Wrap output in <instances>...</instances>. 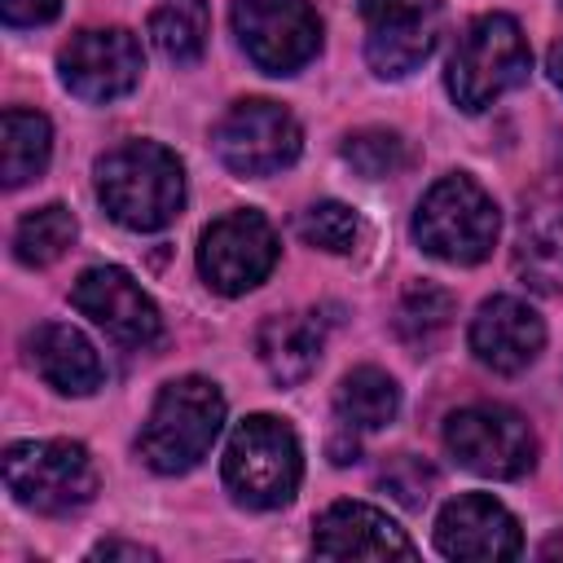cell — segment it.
Here are the masks:
<instances>
[{
  "label": "cell",
  "mask_w": 563,
  "mask_h": 563,
  "mask_svg": "<svg viewBox=\"0 0 563 563\" xmlns=\"http://www.w3.org/2000/svg\"><path fill=\"white\" fill-rule=\"evenodd\" d=\"M97 198L123 229H167L185 207V167L158 141H128L97 163Z\"/></svg>",
  "instance_id": "obj_1"
},
{
  "label": "cell",
  "mask_w": 563,
  "mask_h": 563,
  "mask_svg": "<svg viewBox=\"0 0 563 563\" xmlns=\"http://www.w3.org/2000/svg\"><path fill=\"white\" fill-rule=\"evenodd\" d=\"M501 216L497 202L471 180V176H444L435 180L418 211H413V238L427 255L444 264H479L493 255Z\"/></svg>",
  "instance_id": "obj_2"
},
{
  "label": "cell",
  "mask_w": 563,
  "mask_h": 563,
  "mask_svg": "<svg viewBox=\"0 0 563 563\" xmlns=\"http://www.w3.org/2000/svg\"><path fill=\"white\" fill-rule=\"evenodd\" d=\"M220 422H224L220 387L207 378H194V374L176 378L158 391V400L141 427V457L163 475L189 471L220 435Z\"/></svg>",
  "instance_id": "obj_3"
},
{
  "label": "cell",
  "mask_w": 563,
  "mask_h": 563,
  "mask_svg": "<svg viewBox=\"0 0 563 563\" xmlns=\"http://www.w3.org/2000/svg\"><path fill=\"white\" fill-rule=\"evenodd\" d=\"M299 475H303L299 440L282 418L255 413L233 427L224 449V484L242 506L251 510L286 506L299 488Z\"/></svg>",
  "instance_id": "obj_4"
},
{
  "label": "cell",
  "mask_w": 563,
  "mask_h": 563,
  "mask_svg": "<svg viewBox=\"0 0 563 563\" xmlns=\"http://www.w3.org/2000/svg\"><path fill=\"white\" fill-rule=\"evenodd\" d=\"M528 66H532V53H528L519 22L506 13H484L462 31V40L453 48L449 92L462 110L475 114V110L493 106L501 92L519 88L528 79Z\"/></svg>",
  "instance_id": "obj_5"
},
{
  "label": "cell",
  "mask_w": 563,
  "mask_h": 563,
  "mask_svg": "<svg viewBox=\"0 0 563 563\" xmlns=\"http://www.w3.org/2000/svg\"><path fill=\"white\" fill-rule=\"evenodd\" d=\"M4 484L26 510L70 515L92 501L97 466L75 440H22L4 453Z\"/></svg>",
  "instance_id": "obj_6"
},
{
  "label": "cell",
  "mask_w": 563,
  "mask_h": 563,
  "mask_svg": "<svg viewBox=\"0 0 563 563\" xmlns=\"http://www.w3.org/2000/svg\"><path fill=\"white\" fill-rule=\"evenodd\" d=\"M444 444L466 471L488 479H519L537 462L532 427L506 405H466L449 413Z\"/></svg>",
  "instance_id": "obj_7"
},
{
  "label": "cell",
  "mask_w": 563,
  "mask_h": 563,
  "mask_svg": "<svg viewBox=\"0 0 563 563\" xmlns=\"http://www.w3.org/2000/svg\"><path fill=\"white\" fill-rule=\"evenodd\" d=\"M233 31L268 75H295L321 48V18L308 0H233Z\"/></svg>",
  "instance_id": "obj_8"
},
{
  "label": "cell",
  "mask_w": 563,
  "mask_h": 563,
  "mask_svg": "<svg viewBox=\"0 0 563 563\" xmlns=\"http://www.w3.org/2000/svg\"><path fill=\"white\" fill-rule=\"evenodd\" d=\"M299 123L277 101H238L216 128V154L238 176H273L299 158Z\"/></svg>",
  "instance_id": "obj_9"
},
{
  "label": "cell",
  "mask_w": 563,
  "mask_h": 563,
  "mask_svg": "<svg viewBox=\"0 0 563 563\" xmlns=\"http://www.w3.org/2000/svg\"><path fill=\"white\" fill-rule=\"evenodd\" d=\"M277 264V233L260 211H229L220 216L198 246V268L211 290L246 295L255 290Z\"/></svg>",
  "instance_id": "obj_10"
},
{
  "label": "cell",
  "mask_w": 563,
  "mask_h": 563,
  "mask_svg": "<svg viewBox=\"0 0 563 563\" xmlns=\"http://www.w3.org/2000/svg\"><path fill=\"white\" fill-rule=\"evenodd\" d=\"M361 18H365V57L374 75L400 79L431 57L444 9L440 0H361Z\"/></svg>",
  "instance_id": "obj_11"
},
{
  "label": "cell",
  "mask_w": 563,
  "mask_h": 563,
  "mask_svg": "<svg viewBox=\"0 0 563 563\" xmlns=\"http://www.w3.org/2000/svg\"><path fill=\"white\" fill-rule=\"evenodd\" d=\"M141 44L132 31L123 26H92L70 35V44L57 57L62 84L79 97V101H97L110 106L119 97H128L141 84Z\"/></svg>",
  "instance_id": "obj_12"
},
{
  "label": "cell",
  "mask_w": 563,
  "mask_h": 563,
  "mask_svg": "<svg viewBox=\"0 0 563 563\" xmlns=\"http://www.w3.org/2000/svg\"><path fill=\"white\" fill-rule=\"evenodd\" d=\"M70 303L84 317H92L110 339H119L128 347H145V343H154L163 334L154 299L132 282V273H123L114 264L84 268L79 282L70 286Z\"/></svg>",
  "instance_id": "obj_13"
},
{
  "label": "cell",
  "mask_w": 563,
  "mask_h": 563,
  "mask_svg": "<svg viewBox=\"0 0 563 563\" xmlns=\"http://www.w3.org/2000/svg\"><path fill=\"white\" fill-rule=\"evenodd\" d=\"M435 545L449 559H515L523 550L515 515L488 493L453 497L435 519Z\"/></svg>",
  "instance_id": "obj_14"
},
{
  "label": "cell",
  "mask_w": 563,
  "mask_h": 563,
  "mask_svg": "<svg viewBox=\"0 0 563 563\" xmlns=\"http://www.w3.org/2000/svg\"><path fill=\"white\" fill-rule=\"evenodd\" d=\"M545 347V325L541 317L515 299V295H493L479 303L471 321V352L497 369V374H519L528 369Z\"/></svg>",
  "instance_id": "obj_15"
},
{
  "label": "cell",
  "mask_w": 563,
  "mask_h": 563,
  "mask_svg": "<svg viewBox=\"0 0 563 563\" xmlns=\"http://www.w3.org/2000/svg\"><path fill=\"white\" fill-rule=\"evenodd\" d=\"M312 550L325 559H387V554H413V541L383 510L361 501H334L317 519Z\"/></svg>",
  "instance_id": "obj_16"
},
{
  "label": "cell",
  "mask_w": 563,
  "mask_h": 563,
  "mask_svg": "<svg viewBox=\"0 0 563 563\" xmlns=\"http://www.w3.org/2000/svg\"><path fill=\"white\" fill-rule=\"evenodd\" d=\"M26 352H31V365L40 369V378L62 396H92L106 378L97 347L75 325H62V321L40 325L26 339Z\"/></svg>",
  "instance_id": "obj_17"
},
{
  "label": "cell",
  "mask_w": 563,
  "mask_h": 563,
  "mask_svg": "<svg viewBox=\"0 0 563 563\" xmlns=\"http://www.w3.org/2000/svg\"><path fill=\"white\" fill-rule=\"evenodd\" d=\"M515 264H519V273L532 277L537 290L559 286V277H563V194L537 189L532 198H523Z\"/></svg>",
  "instance_id": "obj_18"
},
{
  "label": "cell",
  "mask_w": 563,
  "mask_h": 563,
  "mask_svg": "<svg viewBox=\"0 0 563 563\" xmlns=\"http://www.w3.org/2000/svg\"><path fill=\"white\" fill-rule=\"evenodd\" d=\"M321 321L312 312H277L260 325L255 334V352L264 361V369L277 378V383H303L317 361H321Z\"/></svg>",
  "instance_id": "obj_19"
},
{
  "label": "cell",
  "mask_w": 563,
  "mask_h": 563,
  "mask_svg": "<svg viewBox=\"0 0 563 563\" xmlns=\"http://www.w3.org/2000/svg\"><path fill=\"white\" fill-rule=\"evenodd\" d=\"M334 409H339L347 431H378L396 418L400 387L391 374H383L374 365H356L352 374H343V383L334 391Z\"/></svg>",
  "instance_id": "obj_20"
},
{
  "label": "cell",
  "mask_w": 563,
  "mask_h": 563,
  "mask_svg": "<svg viewBox=\"0 0 563 563\" xmlns=\"http://www.w3.org/2000/svg\"><path fill=\"white\" fill-rule=\"evenodd\" d=\"M48 150H53V132L48 119L35 110H4V141H0V176L9 189L35 180L48 167Z\"/></svg>",
  "instance_id": "obj_21"
},
{
  "label": "cell",
  "mask_w": 563,
  "mask_h": 563,
  "mask_svg": "<svg viewBox=\"0 0 563 563\" xmlns=\"http://www.w3.org/2000/svg\"><path fill=\"white\" fill-rule=\"evenodd\" d=\"M207 35H211V13H207V0H163L154 13H150V40L154 48L176 62V66H189L202 57L207 48Z\"/></svg>",
  "instance_id": "obj_22"
},
{
  "label": "cell",
  "mask_w": 563,
  "mask_h": 563,
  "mask_svg": "<svg viewBox=\"0 0 563 563\" xmlns=\"http://www.w3.org/2000/svg\"><path fill=\"white\" fill-rule=\"evenodd\" d=\"M70 242H75V216H70L62 202H48V207L31 211V216L18 224V233H13V251H18V260L31 264V268H44V264L62 260Z\"/></svg>",
  "instance_id": "obj_23"
},
{
  "label": "cell",
  "mask_w": 563,
  "mask_h": 563,
  "mask_svg": "<svg viewBox=\"0 0 563 563\" xmlns=\"http://www.w3.org/2000/svg\"><path fill=\"white\" fill-rule=\"evenodd\" d=\"M409 145L400 132L391 128H361L343 141V163L352 172H361L365 180H387V176H400L409 167Z\"/></svg>",
  "instance_id": "obj_24"
},
{
  "label": "cell",
  "mask_w": 563,
  "mask_h": 563,
  "mask_svg": "<svg viewBox=\"0 0 563 563\" xmlns=\"http://www.w3.org/2000/svg\"><path fill=\"white\" fill-rule=\"evenodd\" d=\"M453 317V295L435 282H413L405 295H400V308H396V330L409 339V343H431Z\"/></svg>",
  "instance_id": "obj_25"
},
{
  "label": "cell",
  "mask_w": 563,
  "mask_h": 563,
  "mask_svg": "<svg viewBox=\"0 0 563 563\" xmlns=\"http://www.w3.org/2000/svg\"><path fill=\"white\" fill-rule=\"evenodd\" d=\"M299 238L308 246H321L330 255H343L361 242V216L343 202H312L303 216H299Z\"/></svg>",
  "instance_id": "obj_26"
},
{
  "label": "cell",
  "mask_w": 563,
  "mask_h": 563,
  "mask_svg": "<svg viewBox=\"0 0 563 563\" xmlns=\"http://www.w3.org/2000/svg\"><path fill=\"white\" fill-rule=\"evenodd\" d=\"M378 484L400 501V506H409V510H418L427 497H431V484H435V475H431V466L427 462H418V457H409V453H400V457H391L383 471H378Z\"/></svg>",
  "instance_id": "obj_27"
},
{
  "label": "cell",
  "mask_w": 563,
  "mask_h": 563,
  "mask_svg": "<svg viewBox=\"0 0 563 563\" xmlns=\"http://www.w3.org/2000/svg\"><path fill=\"white\" fill-rule=\"evenodd\" d=\"M62 0H4V22L9 26H35V22H48L57 18Z\"/></svg>",
  "instance_id": "obj_28"
},
{
  "label": "cell",
  "mask_w": 563,
  "mask_h": 563,
  "mask_svg": "<svg viewBox=\"0 0 563 563\" xmlns=\"http://www.w3.org/2000/svg\"><path fill=\"white\" fill-rule=\"evenodd\" d=\"M92 559H154V550L132 545V541H101V545L92 550Z\"/></svg>",
  "instance_id": "obj_29"
},
{
  "label": "cell",
  "mask_w": 563,
  "mask_h": 563,
  "mask_svg": "<svg viewBox=\"0 0 563 563\" xmlns=\"http://www.w3.org/2000/svg\"><path fill=\"white\" fill-rule=\"evenodd\" d=\"M330 457L343 466V462H356V440H330Z\"/></svg>",
  "instance_id": "obj_30"
},
{
  "label": "cell",
  "mask_w": 563,
  "mask_h": 563,
  "mask_svg": "<svg viewBox=\"0 0 563 563\" xmlns=\"http://www.w3.org/2000/svg\"><path fill=\"white\" fill-rule=\"evenodd\" d=\"M550 79H554V84L563 88V40H559V44L550 48Z\"/></svg>",
  "instance_id": "obj_31"
}]
</instances>
